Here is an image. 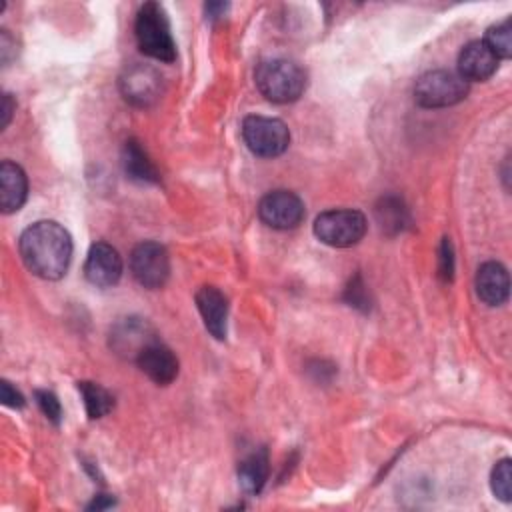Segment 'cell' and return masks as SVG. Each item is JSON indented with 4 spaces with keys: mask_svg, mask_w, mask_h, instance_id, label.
I'll use <instances>...</instances> for the list:
<instances>
[{
    "mask_svg": "<svg viewBox=\"0 0 512 512\" xmlns=\"http://www.w3.org/2000/svg\"><path fill=\"white\" fill-rule=\"evenodd\" d=\"M138 368L156 384L166 386L178 376V358L162 342H152L136 358Z\"/></svg>",
    "mask_w": 512,
    "mask_h": 512,
    "instance_id": "obj_13",
    "label": "cell"
},
{
    "mask_svg": "<svg viewBox=\"0 0 512 512\" xmlns=\"http://www.w3.org/2000/svg\"><path fill=\"white\" fill-rule=\"evenodd\" d=\"M0 400L4 406H10V408L24 406V396L8 380H2V384H0Z\"/></svg>",
    "mask_w": 512,
    "mask_h": 512,
    "instance_id": "obj_25",
    "label": "cell"
},
{
    "mask_svg": "<svg viewBox=\"0 0 512 512\" xmlns=\"http://www.w3.org/2000/svg\"><path fill=\"white\" fill-rule=\"evenodd\" d=\"M256 88L260 94L276 104H288L298 100L306 90L304 68L288 58H272L258 64L254 72Z\"/></svg>",
    "mask_w": 512,
    "mask_h": 512,
    "instance_id": "obj_2",
    "label": "cell"
},
{
    "mask_svg": "<svg viewBox=\"0 0 512 512\" xmlns=\"http://www.w3.org/2000/svg\"><path fill=\"white\" fill-rule=\"evenodd\" d=\"M468 94V82L450 70H430L414 84V100L422 108L454 106Z\"/></svg>",
    "mask_w": 512,
    "mask_h": 512,
    "instance_id": "obj_5",
    "label": "cell"
},
{
    "mask_svg": "<svg viewBox=\"0 0 512 512\" xmlns=\"http://www.w3.org/2000/svg\"><path fill=\"white\" fill-rule=\"evenodd\" d=\"M376 218H378L382 230L398 232L404 228L408 214H406L404 204L396 196H386L376 206Z\"/></svg>",
    "mask_w": 512,
    "mask_h": 512,
    "instance_id": "obj_20",
    "label": "cell"
},
{
    "mask_svg": "<svg viewBox=\"0 0 512 512\" xmlns=\"http://www.w3.org/2000/svg\"><path fill=\"white\" fill-rule=\"evenodd\" d=\"M130 272L136 282L148 290H156L166 284L170 276V258L162 244L140 242L130 254Z\"/></svg>",
    "mask_w": 512,
    "mask_h": 512,
    "instance_id": "obj_7",
    "label": "cell"
},
{
    "mask_svg": "<svg viewBox=\"0 0 512 512\" xmlns=\"http://www.w3.org/2000/svg\"><path fill=\"white\" fill-rule=\"evenodd\" d=\"M226 8H228V4H224V2H210V4H206V16L218 18L226 12Z\"/></svg>",
    "mask_w": 512,
    "mask_h": 512,
    "instance_id": "obj_28",
    "label": "cell"
},
{
    "mask_svg": "<svg viewBox=\"0 0 512 512\" xmlns=\"http://www.w3.org/2000/svg\"><path fill=\"white\" fill-rule=\"evenodd\" d=\"M78 392L84 400L86 414L92 420L106 416L114 408V398L110 396V392L106 388H102L100 384H96V382H88V380L78 382Z\"/></svg>",
    "mask_w": 512,
    "mask_h": 512,
    "instance_id": "obj_19",
    "label": "cell"
},
{
    "mask_svg": "<svg viewBox=\"0 0 512 512\" xmlns=\"http://www.w3.org/2000/svg\"><path fill=\"white\" fill-rule=\"evenodd\" d=\"M14 108H16V104H14L12 96H10V94H4V98H2V118H0V128H6V126H8V122H10V118H12Z\"/></svg>",
    "mask_w": 512,
    "mask_h": 512,
    "instance_id": "obj_27",
    "label": "cell"
},
{
    "mask_svg": "<svg viewBox=\"0 0 512 512\" xmlns=\"http://www.w3.org/2000/svg\"><path fill=\"white\" fill-rule=\"evenodd\" d=\"M368 222L360 210L334 208L316 216L314 236L332 248H350L366 234Z\"/></svg>",
    "mask_w": 512,
    "mask_h": 512,
    "instance_id": "obj_4",
    "label": "cell"
},
{
    "mask_svg": "<svg viewBox=\"0 0 512 512\" xmlns=\"http://www.w3.org/2000/svg\"><path fill=\"white\" fill-rule=\"evenodd\" d=\"M196 306L206 330L216 338H226L228 328V300L216 286H202L196 292Z\"/></svg>",
    "mask_w": 512,
    "mask_h": 512,
    "instance_id": "obj_14",
    "label": "cell"
},
{
    "mask_svg": "<svg viewBox=\"0 0 512 512\" xmlns=\"http://www.w3.org/2000/svg\"><path fill=\"white\" fill-rule=\"evenodd\" d=\"M20 256L34 276L60 280L72 258V238L54 220L34 222L20 236Z\"/></svg>",
    "mask_w": 512,
    "mask_h": 512,
    "instance_id": "obj_1",
    "label": "cell"
},
{
    "mask_svg": "<svg viewBox=\"0 0 512 512\" xmlns=\"http://www.w3.org/2000/svg\"><path fill=\"white\" fill-rule=\"evenodd\" d=\"M268 472H270L268 452H266V448H260V450L248 454L240 462L238 482L248 494H258L264 488L266 480H268Z\"/></svg>",
    "mask_w": 512,
    "mask_h": 512,
    "instance_id": "obj_18",
    "label": "cell"
},
{
    "mask_svg": "<svg viewBox=\"0 0 512 512\" xmlns=\"http://www.w3.org/2000/svg\"><path fill=\"white\" fill-rule=\"evenodd\" d=\"M476 294L488 306H500L510 294V276L500 262H484L476 272Z\"/></svg>",
    "mask_w": 512,
    "mask_h": 512,
    "instance_id": "obj_15",
    "label": "cell"
},
{
    "mask_svg": "<svg viewBox=\"0 0 512 512\" xmlns=\"http://www.w3.org/2000/svg\"><path fill=\"white\" fill-rule=\"evenodd\" d=\"M110 506H114V500H112V498L98 496L92 504H88V510H102V508H110Z\"/></svg>",
    "mask_w": 512,
    "mask_h": 512,
    "instance_id": "obj_29",
    "label": "cell"
},
{
    "mask_svg": "<svg viewBox=\"0 0 512 512\" xmlns=\"http://www.w3.org/2000/svg\"><path fill=\"white\" fill-rule=\"evenodd\" d=\"M84 276L98 288H110L118 284L122 276V258L118 250L106 242L92 244L84 262Z\"/></svg>",
    "mask_w": 512,
    "mask_h": 512,
    "instance_id": "obj_10",
    "label": "cell"
},
{
    "mask_svg": "<svg viewBox=\"0 0 512 512\" xmlns=\"http://www.w3.org/2000/svg\"><path fill=\"white\" fill-rule=\"evenodd\" d=\"M304 202L290 190H274L260 200L258 216L274 230H292L304 220Z\"/></svg>",
    "mask_w": 512,
    "mask_h": 512,
    "instance_id": "obj_8",
    "label": "cell"
},
{
    "mask_svg": "<svg viewBox=\"0 0 512 512\" xmlns=\"http://www.w3.org/2000/svg\"><path fill=\"white\" fill-rule=\"evenodd\" d=\"M438 276L444 282H452L454 278V248L450 238H442V244L438 250Z\"/></svg>",
    "mask_w": 512,
    "mask_h": 512,
    "instance_id": "obj_24",
    "label": "cell"
},
{
    "mask_svg": "<svg viewBox=\"0 0 512 512\" xmlns=\"http://www.w3.org/2000/svg\"><path fill=\"white\" fill-rule=\"evenodd\" d=\"M500 58L484 40L466 44L458 56V74L466 82H484L498 70Z\"/></svg>",
    "mask_w": 512,
    "mask_h": 512,
    "instance_id": "obj_12",
    "label": "cell"
},
{
    "mask_svg": "<svg viewBox=\"0 0 512 512\" xmlns=\"http://www.w3.org/2000/svg\"><path fill=\"white\" fill-rule=\"evenodd\" d=\"M346 300L350 302V306H360V308H368V300H366V296H364V286H362V282H360V278L356 276L352 282H350V286L346 288Z\"/></svg>",
    "mask_w": 512,
    "mask_h": 512,
    "instance_id": "obj_26",
    "label": "cell"
},
{
    "mask_svg": "<svg viewBox=\"0 0 512 512\" xmlns=\"http://www.w3.org/2000/svg\"><path fill=\"white\" fill-rule=\"evenodd\" d=\"M122 168L136 182H158L160 174L144 148L136 140H128L122 148Z\"/></svg>",
    "mask_w": 512,
    "mask_h": 512,
    "instance_id": "obj_17",
    "label": "cell"
},
{
    "mask_svg": "<svg viewBox=\"0 0 512 512\" xmlns=\"http://www.w3.org/2000/svg\"><path fill=\"white\" fill-rule=\"evenodd\" d=\"M490 486L498 500H502V502L512 500V462H510V458H502L500 462H496V466L492 468Z\"/></svg>",
    "mask_w": 512,
    "mask_h": 512,
    "instance_id": "obj_22",
    "label": "cell"
},
{
    "mask_svg": "<svg viewBox=\"0 0 512 512\" xmlns=\"http://www.w3.org/2000/svg\"><path fill=\"white\" fill-rule=\"evenodd\" d=\"M122 96L134 106H150L162 94V76L146 64H132L120 76Z\"/></svg>",
    "mask_w": 512,
    "mask_h": 512,
    "instance_id": "obj_9",
    "label": "cell"
},
{
    "mask_svg": "<svg viewBox=\"0 0 512 512\" xmlns=\"http://www.w3.org/2000/svg\"><path fill=\"white\" fill-rule=\"evenodd\" d=\"M242 138L250 152L260 158L280 156L290 144L288 126L268 116H246L242 122Z\"/></svg>",
    "mask_w": 512,
    "mask_h": 512,
    "instance_id": "obj_6",
    "label": "cell"
},
{
    "mask_svg": "<svg viewBox=\"0 0 512 512\" xmlns=\"http://www.w3.org/2000/svg\"><path fill=\"white\" fill-rule=\"evenodd\" d=\"M484 42L490 46V50L500 58L506 60L512 56V20H504L496 26H490L486 32Z\"/></svg>",
    "mask_w": 512,
    "mask_h": 512,
    "instance_id": "obj_21",
    "label": "cell"
},
{
    "mask_svg": "<svg viewBox=\"0 0 512 512\" xmlns=\"http://www.w3.org/2000/svg\"><path fill=\"white\" fill-rule=\"evenodd\" d=\"M34 398H36L38 408L42 410V414H44L50 422L58 424V422L62 420V406H60V400L56 398L54 392H50V390H36Z\"/></svg>",
    "mask_w": 512,
    "mask_h": 512,
    "instance_id": "obj_23",
    "label": "cell"
},
{
    "mask_svg": "<svg viewBox=\"0 0 512 512\" xmlns=\"http://www.w3.org/2000/svg\"><path fill=\"white\" fill-rule=\"evenodd\" d=\"M28 194V178L24 170L10 162L4 160L0 164V208L4 214H12L22 208L24 200Z\"/></svg>",
    "mask_w": 512,
    "mask_h": 512,
    "instance_id": "obj_16",
    "label": "cell"
},
{
    "mask_svg": "<svg viewBox=\"0 0 512 512\" xmlns=\"http://www.w3.org/2000/svg\"><path fill=\"white\" fill-rule=\"evenodd\" d=\"M134 36L138 48L160 62L176 60V44L170 34V24L164 8L158 2H146L140 6L134 22Z\"/></svg>",
    "mask_w": 512,
    "mask_h": 512,
    "instance_id": "obj_3",
    "label": "cell"
},
{
    "mask_svg": "<svg viewBox=\"0 0 512 512\" xmlns=\"http://www.w3.org/2000/svg\"><path fill=\"white\" fill-rule=\"evenodd\" d=\"M156 340L154 328L142 318H124L110 332V346L114 352L132 360H136L140 352Z\"/></svg>",
    "mask_w": 512,
    "mask_h": 512,
    "instance_id": "obj_11",
    "label": "cell"
}]
</instances>
